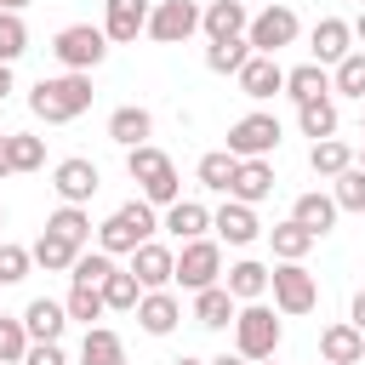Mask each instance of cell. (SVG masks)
<instances>
[{
  "label": "cell",
  "instance_id": "cell-39",
  "mask_svg": "<svg viewBox=\"0 0 365 365\" xmlns=\"http://www.w3.org/2000/svg\"><path fill=\"white\" fill-rule=\"evenodd\" d=\"M331 91H336V97H359V103H365V51H348V57L331 68Z\"/></svg>",
  "mask_w": 365,
  "mask_h": 365
},
{
  "label": "cell",
  "instance_id": "cell-34",
  "mask_svg": "<svg viewBox=\"0 0 365 365\" xmlns=\"http://www.w3.org/2000/svg\"><path fill=\"white\" fill-rule=\"evenodd\" d=\"M46 234H63L68 245H91V217H86V205H57L51 217H46Z\"/></svg>",
  "mask_w": 365,
  "mask_h": 365
},
{
  "label": "cell",
  "instance_id": "cell-15",
  "mask_svg": "<svg viewBox=\"0 0 365 365\" xmlns=\"http://www.w3.org/2000/svg\"><path fill=\"white\" fill-rule=\"evenodd\" d=\"M319 359H325V365H359V359H365V331H359L354 319L325 325V331H319Z\"/></svg>",
  "mask_w": 365,
  "mask_h": 365
},
{
  "label": "cell",
  "instance_id": "cell-42",
  "mask_svg": "<svg viewBox=\"0 0 365 365\" xmlns=\"http://www.w3.org/2000/svg\"><path fill=\"white\" fill-rule=\"evenodd\" d=\"M23 354H29V325H23V314H17V319L0 314V365H23Z\"/></svg>",
  "mask_w": 365,
  "mask_h": 365
},
{
  "label": "cell",
  "instance_id": "cell-7",
  "mask_svg": "<svg viewBox=\"0 0 365 365\" xmlns=\"http://www.w3.org/2000/svg\"><path fill=\"white\" fill-rule=\"evenodd\" d=\"M268 291H274V308L291 314V319L319 308V279H314L302 262H279V268H268Z\"/></svg>",
  "mask_w": 365,
  "mask_h": 365
},
{
  "label": "cell",
  "instance_id": "cell-1",
  "mask_svg": "<svg viewBox=\"0 0 365 365\" xmlns=\"http://www.w3.org/2000/svg\"><path fill=\"white\" fill-rule=\"evenodd\" d=\"M91 74H40L34 91H29V114L46 120V125H68L91 108Z\"/></svg>",
  "mask_w": 365,
  "mask_h": 365
},
{
  "label": "cell",
  "instance_id": "cell-40",
  "mask_svg": "<svg viewBox=\"0 0 365 365\" xmlns=\"http://www.w3.org/2000/svg\"><path fill=\"white\" fill-rule=\"evenodd\" d=\"M331 200L336 211H365V165H348L342 177H331Z\"/></svg>",
  "mask_w": 365,
  "mask_h": 365
},
{
  "label": "cell",
  "instance_id": "cell-31",
  "mask_svg": "<svg viewBox=\"0 0 365 365\" xmlns=\"http://www.w3.org/2000/svg\"><path fill=\"white\" fill-rule=\"evenodd\" d=\"M251 57H257V51H251L245 34H240V40H211V46H205V68H211V74H240Z\"/></svg>",
  "mask_w": 365,
  "mask_h": 365
},
{
  "label": "cell",
  "instance_id": "cell-55",
  "mask_svg": "<svg viewBox=\"0 0 365 365\" xmlns=\"http://www.w3.org/2000/svg\"><path fill=\"white\" fill-rule=\"evenodd\" d=\"M257 365H274V359H257Z\"/></svg>",
  "mask_w": 365,
  "mask_h": 365
},
{
  "label": "cell",
  "instance_id": "cell-37",
  "mask_svg": "<svg viewBox=\"0 0 365 365\" xmlns=\"http://www.w3.org/2000/svg\"><path fill=\"white\" fill-rule=\"evenodd\" d=\"M6 154H11V171H40V165H46V137H34V131H6Z\"/></svg>",
  "mask_w": 365,
  "mask_h": 365
},
{
  "label": "cell",
  "instance_id": "cell-49",
  "mask_svg": "<svg viewBox=\"0 0 365 365\" xmlns=\"http://www.w3.org/2000/svg\"><path fill=\"white\" fill-rule=\"evenodd\" d=\"M6 97H11V68L0 63V103H6Z\"/></svg>",
  "mask_w": 365,
  "mask_h": 365
},
{
  "label": "cell",
  "instance_id": "cell-47",
  "mask_svg": "<svg viewBox=\"0 0 365 365\" xmlns=\"http://www.w3.org/2000/svg\"><path fill=\"white\" fill-rule=\"evenodd\" d=\"M6 177H17V171H11V154H6V131H0V182Z\"/></svg>",
  "mask_w": 365,
  "mask_h": 365
},
{
  "label": "cell",
  "instance_id": "cell-9",
  "mask_svg": "<svg viewBox=\"0 0 365 365\" xmlns=\"http://www.w3.org/2000/svg\"><path fill=\"white\" fill-rule=\"evenodd\" d=\"M177 285L182 291H211L222 285V245L217 240H188L177 251Z\"/></svg>",
  "mask_w": 365,
  "mask_h": 365
},
{
  "label": "cell",
  "instance_id": "cell-56",
  "mask_svg": "<svg viewBox=\"0 0 365 365\" xmlns=\"http://www.w3.org/2000/svg\"><path fill=\"white\" fill-rule=\"evenodd\" d=\"M354 6H365V0H354Z\"/></svg>",
  "mask_w": 365,
  "mask_h": 365
},
{
  "label": "cell",
  "instance_id": "cell-11",
  "mask_svg": "<svg viewBox=\"0 0 365 365\" xmlns=\"http://www.w3.org/2000/svg\"><path fill=\"white\" fill-rule=\"evenodd\" d=\"M51 188H57V200H63V205H86V200L103 188V171H97L86 154H68V160H57V165H51Z\"/></svg>",
  "mask_w": 365,
  "mask_h": 365
},
{
  "label": "cell",
  "instance_id": "cell-48",
  "mask_svg": "<svg viewBox=\"0 0 365 365\" xmlns=\"http://www.w3.org/2000/svg\"><path fill=\"white\" fill-rule=\"evenodd\" d=\"M205 365H251L245 354H217V359H205Z\"/></svg>",
  "mask_w": 365,
  "mask_h": 365
},
{
  "label": "cell",
  "instance_id": "cell-46",
  "mask_svg": "<svg viewBox=\"0 0 365 365\" xmlns=\"http://www.w3.org/2000/svg\"><path fill=\"white\" fill-rule=\"evenodd\" d=\"M348 319H354V325H359V331H365V285H359V291H354V308H348Z\"/></svg>",
  "mask_w": 365,
  "mask_h": 365
},
{
  "label": "cell",
  "instance_id": "cell-44",
  "mask_svg": "<svg viewBox=\"0 0 365 365\" xmlns=\"http://www.w3.org/2000/svg\"><path fill=\"white\" fill-rule=\"evenodd\" d=\"M29 268H34V251H29V245H11V240H0V285H17V279H29Z\"/></svg>",
  "mask_w": 365,
  "mask_h": 365
},
{
  "label": "cell",
  "instance_id": "cell-43",
  "mask_svg": "<svg viewBox=\"0 0 365 365\" xmlns=\"http://www.w3.org/2000/svg\"><path fill=\"white\" fill-rule=\"evenodd\" d=\"M114 268H120V262H114L108 251H80V262L68 268V279H74V285H103Z\"/></svg>",
  "mask_w": 365,
  "mask_h": 365
},
{
  "label": "cell",
  "instance_id": "cell-22",
  "mask_svg": "<svg viewBox=\"0 0 365 365\" xmlns=\"http://www.w3.org/2000/svg\"><path fill=\"white\" fill-rule=\"evenodd\" d=\"M108 137H114L120 148H143V143L154 137V114H148L143 103H125V108L108 114Z\"/></svg>",
  "mask_w": 365,
  "mask_h": 365
},
{
  "label": "cell",
  "instance_id": "cell-23",
  "mask_svg": "<svg viewBox=\"0 0 365 365\" xmlns=\"http://www.w3.org/2000/svg\"><path fill=\"white\" fill-rule=\"evenodd\" d=\"M291 217H297V222H302V228H308L314 240H325V234L336 228V217H342V211H336V200H331V194H319V188H308V194H297V205H291Z\"/></svg>",
  "mask_w": 365,
  "mask_h": 365
},
{
  "label": "cell",
  "instance_id": "cell-36",
  "mask_svg": "<svg viewBox=\"0 0 365 365\" xmlns=\"http://www.w3.org/2000/svg\"><path fill=\"white\" fill-rule=\"evenodd\" d=\"M308 165H314V177H342V171L354 165V148H348L342 137H325V143L308 148Z\"/></svg>",
  "mask_w": 365,
  "mask_h": 365
},
{
  "label": "cell",
  "instance_id": "cell-32",
  "mask_svg": "<svg viewBox=\"0 0 365 365\" xmlns=\"http://www.w3.org/2000/svg\"><path fill=\"white\" fill-rule=\"evenodd\" d=\"M297 125H302V137H314V143H325V137H336V103H331V97H314V103H297Z\"/></svg>",
  "mask_w": 365,
  "mask_h": 365
},
{
  "label": "cell",
  "instance_id": "cell-24",
  "mask_svg": "<svg viewBox=\"0 0 365 365\" xmlns=\"http://www.w3.org/2000/svg\"><path fill=\"white\" fill-rule=\"evenodd\" d=\"M285 97L291 103H314V97H331V68L325 63H297V68H285Z\"/></svg>",
  "mask_w": 365,
  "mask_h": 365
},
{
  "label": "cell",
  "instance_id": "cell-38",
  "mask_svg": "<svg viewBox=\"0 0 365 365\" xmlns=\"http://www.w3.org/2000/svg\"><path fill=\"white\" fill-rule=\"evenodd\" d=\"M63 308H68V319H80L86 331H91V319H103V314H108V302H103V285H68Z\"/></svg>",
  "mask_w": 365,
  "mask_h": 365
},
{
  "label": "cell",
  "instance_id": "cell-41",
  "mask_svg": "<svg viewBox=\"0 0 365 365\" xmlns=\"http://www.w3.org/2000/svg\"><path fill=\"white\" fill-rule=\"evenodd\" d=\"M23 51H29V23H23V11H0V63L11 68Z\"/></svg>",
  "mask_w": 365,
  "mask_h": 365
},
{
  "label": "cell",
  "instance_id": "cell-27",
  "mask_svg": "<svg viewBox=\"0 0 365 365\" xmlns=\"http://www.w3.org/2000/svg\"><path fill=\"white\" fill-rule=\"evenodd\" d=\"M222 285H228L234 302H262V297H268V268L251 262V257H240V262L222 274Z\"/></svg>",
  "mask_w": 365,
  "mask_h": 365
},
{
  "label": "cell",
  "instance_id": "cell-54",
  "mask_svg": "<svg viewBox=\"0 0 365 365\" xmlns=\"http://www.w3.org/2000/svg\"><path fill=\"white\" fill-rule=\"evenodd\" d=\"M0 228H6V205H0Z\"/></svg>",
  "mask_w": 365,
  "mask_h": 365
},
{
  "label": "cell",
  "instance_id": "cell-18",
  "mask_svg": "<svg viewBox=\"0 0 365 365\" xmlns=\"http://www.w3.org/2000/svg\"><path fill=\"white\" fill-rule=\"evenodd\" d=\"M200 29H205V40H240L251 29V11H245V0H211L200 11Z\"/></svg>",
  "mask_w": 365,
  "mask_h": 365
},
{
  "label": "cell",
  "instance_id": "cell-28",
  "mask_svg": "<svg viewBox=\"0 0 365 365\" xmlns=\"http://www.w3.org/2000/svg\"><path fill=\"white\" fill-rule=\"evenodd\" d=\"M268 240H274V257H279V262H302V257H308V251L319 245V240H314V234H308V228H302L297 217L274 222V228H268Z\"/></svg>",
  "mask_w": 365,
  "mask_h": 365
},
{
  "label": "cell",
  "instance_id": "cell-25",
  "mask_svg": "<svg viewBox=\"0 0 365 365\" xmlns=\"http://www.w3.org/2000/svg\"><path fill=\"white\" fill-rule=\"evenodd\" d=\"M234 314H240V302L228 297V285L194 291V325H205V331H228V325H234Z\"/></svg>",
  "mask_w": 365,
  "mask_h": 365
},
{
  "label": "cell",
  "instance_id": "cell-33",
  "mask_svg": "<svg viewBox=\"0 0 365 365\" xmlns=\"http://www.w3.org/2000/svg\"><path fill=\"white\" fill-rule=\"evenodd\" d=\"M234 171H240V160H234L228 148H211V154H200V165H194V177H200V188H211V194H228V182H234Z\"/></svg>",
  "mask_w": 365,
  "mask_h": 365
},
{
  "label": "cell",
  "instance_id": "cell-6",
  "mask_svg": "<svg viewBox=\"0 0 365 365\" xmlns=\"http://www.w3.org/2000/svg\"><path fill=\"white\" fill-rule=\"evenodd\" d=\"M297 34H302V17L279 0V6H262L257 17H251V29H245V40H251V51L257 57H279L285 46H297Z\"/></svg>",
  "mask_w": 365,
  "mask_h": 365
},
{
  "label": "cell",
  "instance_id": "cell-10",
  "mask_svg": "<svg viewBox=\"0 0 365 365\" xmlns=\"http://www.w3.org/2000/svg\"><path fill=\"white\" fill-rule=\"evenodd\" d=\"M188 34H200V6H194V0H160V6L148 11V40L182 46Z\"/></svg>",
  "mask_w": 365,
  "mask_h": 365
},
{
  "label": "cell",
  "instance_id": "cell-26",
  "mask_svg": "<svg viewBox=\"0 0 365 365\" xmlns=\"http://www.w3.org/2000/svg\"><path fill=\"white\" fill-rule=\"evenodd\" d=\"M160 228H171V234L188 245V240H205V228H211V211H205L200 200H177V205H165Z\"/></svg>",
  "mask_w": 365,
  "mask_h": 365
},
{
  "label": "cell",
  "instance_id": "cell-3",
  "mask_svg": "<svg viewBox=\"0 0 365 365\" xmlns=\"http://www.w3.org/2000/svg\"><path fill=\"white\" fill-rule=\"evenodd\" d=\"M160 234V211L137 194V200H125L108 222H97V251H108V257H131L137 245H148Z\"/></svg>",
  "mask_w": 365,
  "mask_h": 365
},
{
  "label": "cell",
  "instance_id": "cell-2",
  "mask_svg": "<svg viewBox=\"0 0 365 365\" xmlns=\"http://www.w3.org/2000/svg\"><path fill=\"white\" fill-rule=\"evenodd\" d=\"M125 177L143 188V200H148L154 211H165V205H177V200H182L177 165H171V154H165V148H154V143H143V148H125Z\"/></svg>",
  "mask_w": 365,
  "mask_h": 365
},
{
  "label": "cell",
  "instance_id": "cell-8",
  "mask_svg": "<svg viewBox=\"0 0 365 365\" xmlns=\"http://www.w3.org/2000/svg\"><path fill=\"white\" fill-rule=\"evenodd\" d=\"M279 137H285L279 120L257 108V114H240V120L228 125V154H234V160H268V154L279 148Z\"/></svg>",
  "mask_w": 365,
  "mask_h": 365
},
{
  "label": "cell",
  "instance_id": "cell-57",
  "mask_svg": "<svg viewBox=\"0 0 365 365\" xmlns=\"http://www.w3.org/2000/svg\"><path fill=\"white\" fill-rule=\"evenodd\" d=\"M319 365H325V359H319Z\"/></svg>",
  "mask_w": 365,
  "mask_h": 365
},
{
  "label": "cell",
  "instance_id": "cell-5",
  "mask_svg": "<svg viewBox=\"0 0 365 365\" xmlns=\"http://www.w3.org/2000/svg\"><path fill=\"white\" fill-rule=\"evenodd\" d=\"M51 57L63 63V74H91V68L108 57V34H103L97 23H68V29H57Z\"/></svg>",
  "mask_w": 365,
  "mask_h": 365
},
{
  "label": "cell",
  "instance_id": "cell-50",
  "mask_svg": "<svg viewBox=\"0 0 365 365\" xmlns=\"http://www.w3.org/2000/svg\"><path fill=\"white\" fill-rule=\"evenodd\" d=\"M354 40H365V6H359V17H354Z\"/></svg>",
  "mask_w": 365,
  "mask_h": 365
},
{
  "label": "cell",
  "instance_id": "cell-53",
  "mask_svg": "<svg viewBox=\"0 0 365 365\" xmlns=\"http://www.w3.org/2000/svg\"><path fill=\"white\" fill-rule=\"evenodd\" d=\"M354 165H365V148H359V160H354Z\"/></svg>",
  "mask_w": 365,
  "mask_h": 365
},
{
  "label": "cell",
  "instance_id": "cell-12",
  "mask_svg": "<svg viewBox=\"0 0 365 365\" xmlns=\"http://www.w3.org/2000/svg\"><path fill=\"white\" fill-rule=\"evenodd\" d=\"M131 274H137L143 291H171L177 285V251L160 245V240H148V245L131 251Z\"/></svg>",
  "mask_w": 365,
  "mask_h": 365
},
{
  "label": "cell",
  "instance_id": "cell-52",
  "mask_svg": "<svg viewBox=\"0 0 365 365\" xmlns=\"http://www.w3.org/2000/svg\"><path fill=\"white\" fill-rule=\"evenodd\" d=\"M171 365H205V359H194V354H177V359H171Z\"/></svg>",
  "mask_w": 365,
  "mask_h": 365
},
{
  "label": "cell",
  "instance_id": "cell-30",
  "mask_svg": "<svg viewBox=\"0 0 365 365\" xmlns=\"http://www.w3.org/2000/svg\"><path fill=\"white\" fill-rule=\"evenodd\" d=\"M29 251H34V268H46V274H68L80 262V245H68L63 234H40Z\"/></svg>",
  "mask_w": 365,
  "mask_h": 365
},
{
  "label": "cell",
  "instance_id": "cell-29",
  "mask_svg": "<svg viewBox=\"0 0 365 365\" xmlns=\"http://www.w3.org/2000/svg\"><path fill=\"white\" fill-rule=\"evenodd\" d=\"M80 365H125V342H120V331L91 325L86 342H80Z\"/></svg>",
  "mask_w": 365,
  "mask_h": 365
},
{
  "label": "cell",
  "instance_id": "cell-20",
  "mask_svg": "<svg viewBox=\"0 0 365 365\" xmlns=\"http://www.w3.org/2000/svg\"><path fill=\"white\" fill-rule=\"evenodd\" d=\"M268 194H274V165H268V160H240V171H234V182H228V200L262 205Z\"/></svg>",
  "mask_w": 365,
  "mask_h": 365
},
{
  "label": "cell",
  "instance_id": "cell-35",
  "mask_svg": "<svg viewBox=\"0 0 365 365\" xmlns=\"http://www.w3.org/2000/svg\"><path fill=\"white\" fill-rule=\"evenodd\" d=\"M103 302H108V314H137V302H143L137 274H131V268H114V274L103 279Z\"/></svg>",
  "mask_w": 365,
  "mask_h": 365
},
{
  "label": "cell",
  "instance_id": "cell-17",
  "mask_svg": "<svg viewBox=\"0 0 365 365\" xmlns=\"http://www.w3.org/2000/svg\"><path fill=\"white\" fill-rule=\"evenodd\" d=\"M177 319H182L177 291H143V302H137V325H143L148 336H171Z\"/></svg>",
  "mask_w": 365,
  "mask_h": 365
},
{
  "label": "cell",
  "instance_id": "cell-14",
  "mask_svg": "<svg viewBox=\"0 0 365 365\" xmlns=\"http://www.w3.org/2000/svg\"><path fill=\"white\" fill-rule=\"evenodd\" d=\"M308 46H314V63L336 68V63L354 51V23H348V17H319L314 34H308Z\"/></svg>",
  "mask_w": 365,
  "mask_h": 365
},
{
  "label": "cell",
  "instance_id": "cell-4",
  "mask_svg": "<svg viewBox=\"0 0 365 365\" xmlns=\"http://www.w3.org/2000/svg\"><path fill=\"white\" fill-rule=\"evenodd\" d=\"M274 314L279 308H268V302H240V314H234V354H245L251 365L274 359V348H279V319Z\"/></svg>",
  "mask_w": 365,
  "mask_h": 365
},
{
  "label": "cell",
  "instance_id": "cell-45",
  "mask_svg": "<svg viewBox=\"0 0 365 365\" xmlns=\"http://www.w3.org/2000/svg\"><path fill=\"white\" fill-rule=\"evenodd\" d=\"M23 365H68V354H63V342H29Z\"/></svg>",
  "mask_w": 365,
  "mask_h": 365
},
{
  "label": "cell",
  "instance_id": "cell-19",
  "mask_svg": "<svg viewBox=\"0 0 365 365\" xmlns=\"http://www.w3.org/2000/svg\"><path fill=\"white\" fill-rule=\"evenodd\" d=\"M234 80H240V91H245L251 103H268L274 91H285V68H279V57H251Z\"/></svg>",
  "mask_w": 365,
  "mask_h": 365
},
{
  "label": "cell",
  "instance_id": "cell-51",
  "mask_svg": "<svg viewBox=\"0 0 365 365\" xmlns=\"http://www.w3.org/2000/svg\"><path fill=\"white\" fill-rule=\"evenodd\" d=\"M23 6H29V0H0V11H23Z\"/></svg>",
  "mask_w": 365,
  "mask_h": 365
},
{
  "label": "cell",
  "instance_id": "cell-13",
  "mask_svg": "<svg viewBox=\"0 0 365 365\" xmlns=\"http://www.w3.org/2000/svg\"><path fill=\"white\" fill-rule=\"evenodd\" d=\"M148 0H103V34L108 46H131L137 34H148Z\"/></svg>",
  "mask_w": 365,
  "mask_h": 365
},
{
  "label": "cell",
  "instance_id": "cell-16",
  "mask_svg": "<svg viewBox=\"0 0 365 365\" xmlns=\"http://www.w3.org/2000/svg\"><path fill=\"white\" fill-rule=\"evenodd\" d=\"M211 228H217V240H228V245H251V240L262 234L257 205H240V200H222V205L211 211Z\"/></svg>",
  "mask_w": 365,
  "mask_h": 365
},
{
  "label": "cell",
  "instance_id": "cell-21",
  "mask_svg": "<svg viewBox=\"0 0 365 365\" xmlns=\"http://www.w3.org/2000/svg\"><path fill=\"white\" fill-rule=\"evenodd\" d=\"M23 325H29V342H63V325H68V308L57 297H34L23 308Z\"/></svg>",
  "mask_w": 365,
  "mask_h": 365
}]
</instances>
